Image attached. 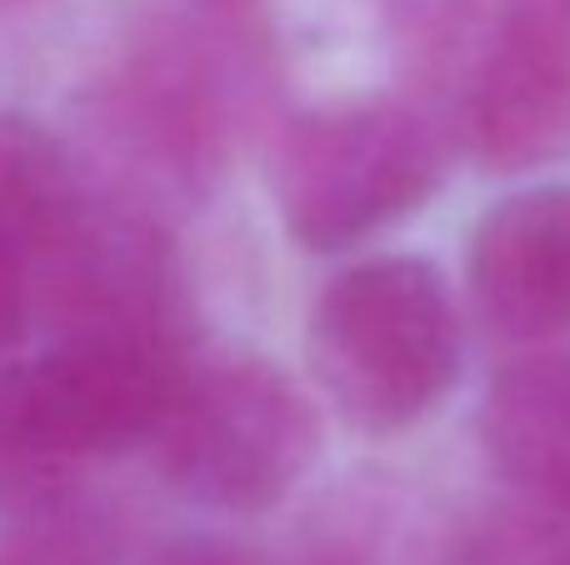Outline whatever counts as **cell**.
<instances>
[{
    "label": "cell",
    "instance_id": "7a4b0ae2",
    "mask_svg": "<svg viewBox=\"0 0 570 565\" xmlns=\"http://www.w3.org/2000/svg\"><path fill=\"white\" fill-rule=\"evenodd\" d=\"M166 480L210 511H266L321 450V420L281 366L220 356L186 366L166 426L156 430Z\"/></svg>",
    "mask_w": 570,
    "mask_h": 565
},
{
    "label": "cell",
    "instance_id": "5bb4252c",
    "mask_svg": "<svg viewBox=\"0 0 570 565\" xmlns=\"http://www.w3.org/2000/svg\"><path fill=\"white\" fill-rule=\"evenodd\" d=\"M566 565H570V561H566Z\"/></svg>",
    "mask_w": 570,
    "mask_h": 565
},
{
    "label": "cell",
    "instance_id": "6da1fadb",
    "mask_svg": "<svg viewBox=\"0 0 570 565\" xmlns=\"http://www.w3.org/2000/svg\"><path fill=\"white\" fill-rule=\"evenodd\" d=\"M455 366L461 326L431 260H361L325 286L311 316L315 380L365 436L421 420L451 390Z\"/></svg>",
    "mask_w": 570,
    "mask_h": 565
},
{
    "label": "cell",
    "instance_id": "ba28073f",
    "mask_svg": "<svg viewBox=\"0 0 570 565\" xmlns=\"http://www.w3.org/2000/svg\"><path fill=\"white\" fill-rule=\"evenodd\" d=\"M96 190L80 180L70 150L40 120L0 116V230L16 240L30 266V296L36 270L60 240L76 230Z\"/></svg>",
    "mask_w": 570,
    "mask_h": 565
},
{
    "label": "cell",
    "instance_id": "277c9868",
    "mask_svg": "<svg viewBox=\"0 0 570 565\" xmlns=\"http://www.w3.org/2000/svg\"><path fill=\"white\" fill-rule=\"evenodd\" d=\"M435 156L401 110L365 106L301 120L285 136L276 190L285 230L311 250H341L421 206Z\"/></svg>",
    "mask_w": 570,
    "mask_h": 565
},
{
    "label": "cell",
    "instance_id": "3957f363",
    "mask_svg": "<svg viewBox=\"0 0 570 565\" xmlns=\"http://www.w3.org/2000/svg\"><path fill=\"white\" fill-rule=\"evenodd\" d=\"M186 380L170 330H66L16 366L20 410L60 466L150 446Z\"/></svg>",
    "mask_w": 570,
    "mask_h": 565
},
{
    "label": "cell",
    "instance_id": "30bf717a",
    "mask_svg": "<svg viewBox=\"0 0 570 565\" xmlns=\"http://www.w3.org/2000/svg\"><path fill=\"white\" fill-rule=\"evenodd\" d=\"M60 460L46 456V446L36 440L26 410H20L16 390V366H0V511L30 506L40 496L60 490Z\"/></svg>",
    "mask_w": 570,
    "mask_h": 565
},
{
    "label": "cell",
    "instance_id": "4fadbf2b",
    "mask_svg": "<svg viewBox=\"0 0 570 565\" xmlns=\"http://www.w3.org/2000/svg\"><path fill=\"white\" fill-rule=\"evenodd\" d=\"M0 6H30V0H0Z\"/></svg>",
    "mask_w": 570,
    "mask_h": 565
},
{
    "label": "cell",
    "instance_id": "5b68a950",
    "mask_svg": "<svg viewBox=\"0 0 570 565\" xmlns=\"http://www.w3.org/2000/svg\"><path fill=\"white\" fill-rule=\"evenodd\" d=\"M471 296L501 336L570 330V180L531 186L485 210L471 240Z\"/></svg>",
    "mask_w": 570,
    "mask_h": 565
},
{
    "label": "cell",
    "instance_id": "52a82bcc",
    "mask_svg": "<svg viewBox=\"0 0 570 565\" xmlns=\"http://www.w3.org/2000/svg\"><path fill=\"white\" fill-rule=\"evenodd\" d=\"M481 440L505 480L570 511V356H531L491 380Z\"/></svg>",
    "mask_w": 570,
    "mask_h": 565
},
{
    "label": "cell",
    "instance_id": "9c48e42d",
    "mask_svg": "<svg viewBox=\"0 0 570 565\" xmlns=\"http://www.w3.org/2000/svg\"><path fill=\"white\" fill-rule=\"evenodd\" d=\"M0 565H110V541L96 516L76 511L56 490V496L6 511Z\"/></svg>",
    "mask_w": 570,
    "mask_h": 565
},
{
    "label": "cell",
    "instance_id": "7c38bea8",
    "mask_svg": "<svg viewBox=\"0 0 570 565\" xmlns=\"http://www.w3.org/2000/svg\"><path fill=\"white\" fill-rule=\"evenodd\" d=\"M156 565H256V561H246L240 551H230V546H210V541H186V546H170Z\"/></svg>",
    "mask_w": 570,
    "mask_h": 565
},
{
    "label": "cell",
    "instance_id": "8fae6325",
    "mask_svg": "<svg viewBox=\"0 0 570 565\" xmlns=\"http://www.w3.org/2000/svg\"><path fill=\"white\" fill-rule=\"evenodd\" d=\"M30 316H36V296H30V266L16 250V240L0 230V350H10L26 336Z\"/></svg>",
    "mask_w": 570,
    "mask_h": 565
},
{
    "label": "cell",
    "instance_id": "8992f818",
    "mask_svg": "<svg viewBox=\"0 0 570 565\" xmlns=\"http://www.w3.org/2000/svg\"><path fill=\"white\" fill-rule=\"evenodd\" d=\"M491 156L531 160L570 136V0H521L481 80Z\"/></svg>",
    "mask_w": 570,
    "mask_h": 565
}]
</instances>
